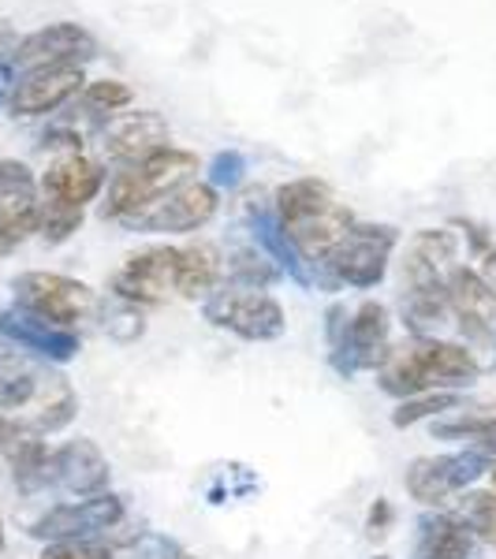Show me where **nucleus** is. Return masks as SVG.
I'll list each match as a JSON object with an SVG mask.
<instances>
[{"label": "nucleus", "mask_w": 496, "mask_h": 559, "mask_svg": "<svg viewBox=\"0 0 496 559\" xmlns=\"http://www.w3.org/2000/svg\"><path fill=\"white\" fill-rule=\"evenodd\" d=\"M467 395L463 392H422L411 395V400H400V407L392 411V426L395 429H411L418 421H437L440 414L463 407Z\"/></svg>", "instance_id": "nucleus-26"}, {"label": "nucleus", "mask_w": 496, "mask_h": 559, "mask_svg": "<svg viewBox=\"0 0 496 559\" xmlns=\"http://www.w3.org/2000/svg\"><path fill=\"white\" fill-rule=\"evenodd\" d=\"M198 153L179 150V146H165L150 157L134 160V165H123L120 173H113L108 179V191L102 202V221L113 224H128L131 216H139L142 210H150L157 198L179 191L184 183H194L198 179Z\"/></svg>", "instance_id": "nucleus-4"}, {"label": "nucleus", "mask_w": 496, "mask_h": 559, "mask_svg": "<svg viewBox=\"0 0 496 559\" xmlns=\"http://www.w3.org/2000/svg\"><path fill=\"white\" fill-rule=\"evenodd\" d=\"M4 548H8V537H4V522H0V556H4Z\"/></svg>", "instance_id": "nucleus-35"}, {"label": "nucleus", "mask_w": 496, "mask_h": 559, "mask_svg": "<svg viewBox=\"0 0 496 559\" xmlns=\"http://www.w3.org/2000/svg\"><path fill=\"white\" fill-rule=\"evenodd\" d=\"M448 313L459 324L463 340L474 350L493 347L496 340V295L489 292V284L482 280V273L471 265H456L445 287Z\"/></svg>", "instance_id": "nucleus-15"}, {"label": "nucleus", "mask_w": 496, "mask_h": 559, "mask_svg": "<svg viewBox=\"0 0 496 559\" xmlns=\"http://www.w3.org/2000/svg\"><path fill=\"white\" fill-rule=\"evenodd\" d=\"M49 477L57 489H64L71 496H97L108 492V477H113V466L102 448L86 437H75L68 444H60L57 452L49 455Z\"/></svg>", "instance_id": "nucleus-20"}, {"label": "nucleus", "mask_w": 496, "mask_h": 559, "mask_svg": "<svg viewBox=\"0 0 496 559\" xmlns=\"http://www.w3.org/2000/svg\"><path fill=\"white\" fill-rule=\"evenodd\" d=\"M273 198H276L273 213H276V221H281L287 242L295 247V254L314 269L329 265L332 250L344 242L351 224H355V213L340 202L336 191H332L324 179H314V176H303V179H292V183L276 187Z\"/></svg>", "instance_id": "nucleus-3"}, {"label": "nucleus", "mask_w": 496, "mask_h": 559, "mask_svg": "<svg viewBox=\"0 0 496 559\" xmlns=\"http://www.w3.org/2000/svg\"><path fill=\"white\" fill-rule=\"evenodd\" d=\"M489 466L493 455H485L482 448H463V452L448 455H422L403 474V489L422 508H440V503L456 500L459 492L471 489L482 474H489Z\"/></svg>", "instance_id": "nucleus-9"}, {"label": "nucleus", "mask_w": 496, "mask_h": 559, "mask_svg": "<svg viewBox=\"0 0 496 559\" xmlns=\"http://www.w3.org/2000/svg\"><path fill=\"white\" fill-rule=\"evenodd\" d=\"M0 340H8V344L26 350V355H38L52 366L71 362L79 355V347H83L79 332L45 324L20 310V306H0Z\"/></svg>", "instance_id": "nucleus-19"}, {"label": "nucleus", "mask_w": 496, "mask_h": 559, "mask_svg": "<svg viewBox=\"0 0 496 559\" xmlns=\"http://www.w3.org/2000/svg\"><path fill=\"white\" fill-rule=\"evenodd\" d=\"M38 559H116V545L105 537H71L49 540Z\"/></svg>", "instance_id": "nucleus-28"}, {"label": "nucleus", "mask_w": 496, "mask_h": 559, "mask_svg": "<svg viewBox=\"0 0 496 559\" xmlns=\"http://www.w3.org/2000/svg\"><path fill=\"white\" fill-rule=\"evenodd\" d=\"M392 347V313L385 302L366 299L351 310L344 336L336 340V347H329V362L340 377H355L366 369H381Z\"/></svg>", "instance_id": "nucleus-10"}, {"label": "nucleus", "mask_w": 496, "mask_h": 559, "mask_svg": "<svg viewBox=\"0 0 496 559\" xmlns=\"http://www.w3.org/2000/svg\"><path fill=\"white\" fill-rule=\"evenodd\" d=\"M176 254L179 247H168V242L131 254L113 276L116 302H131L142 310V306H161L176 299Z\"/></svg>", "instance_id": "nucleus-13"}, {"label": "nucleus", "mask_w": 496, "mask_h": 559, "mask_svg": "<svg viewBox=\"0 0 496 559\" xmlns=\"http://www.w3.org/2000/svg\"><path fill=\"white\" fill-rule=\"evenodd\" d=\"M4 41H12V31H8V26L0 23V49H4Z\"/></svg>", "instance_id": "nucleus-34"}, {"label": "nucleus", "mask_w": 496, "mask_h": 559, "mask_svg": "<svg viewBox=\"0 0 496 559\" xmlns=\"http://www.w3.org/2000/svg\"><path fill=\"white\" fill-rule=\"evenodd\" d=\"M489 350H493V358H496V340H493V347H489Z\"/></svg>", "instance_id": "nucleus-37"}, {"label": "nucleus", "mask_w": 496, "mask_h": 559, "mask_svg": "<svg viewBox=\"0 0 496 559\" xmlns=\"http://www.w3.org/2000/svg\"><path fill=\"white\" fill-rule=\"evenodd\" d=\"M400 247V228L392 224H374V221H355L329 258V276L336 284H347L355 292H369L377 287L392 269V254Z\"/></svg>", "instance_id": "nucleus-7"}, {"label": "nucleus", "mask_w": 496, "mask_h": 559, "mask_svg": "<svg viewBox=\"0 0 496 559\" xmlns=\"http://www.w3.org/2000/svg\"><path fill=\"white\" fill-rule=\"evenodd\" d=\"M395 526V508H392V500H377L374 508H369V515H366V530H369V537H385L389 530Z\"/></svg>", "instance_id": "nucleus-31"}, {"label": "nucleus", "mask_w": 496, "mask_h": 559, "mask_svg": "<svg viewBox=\"0 0 496 559\" xmlns=\"http://www.w3.org/2000/svg\"><path fill=\"white\" fill-rule=\"evenodd\" d=\"M202 313L213 329L232 332V336L247 340V344H273L287 332L284 306L269 292H258V287L221 284L202 302Z\"/></svg>", "instance_id": "nucleus-6"}, {"label": "nucleus", "mask_w": 496, "mask_h": 559, "mask_svg": "<svg viewBox=\"0 0 496 559\" xmlns=\"http://www.w3.org/2000/svg\"><path fill=\"white\" fill-rule=\"evenodd\" d=\"M221 210V191L202 179L184 183L179 191L157 198L150 210L131 216L123 228L128 231H146V236H191V231L205 228Z\"/></svg>", "instance_id": "nucleus-11"}, {"label": "nucleus", "mask_w": 496, "mask_h": 559, "mask_svg": "<svg viewBox=\"0 0 496 559\" xmlns=\"http://www.w3.org/2000/svg\"><path fill=\"white\" fill-rule=\"evenodd\" d=\"M477 273H482V280L489 284V292L496 295V242L482 254V269H477Z\"/></svg>", "instance_id": "nucleus-33"}, {"label": "nucleus", "mask_w": 496, "mask_h": 559, "mask_svg": "<svg viewBox=\"0 0 496 559\" xmlns=\"http://www.w3.org/2000/svg\"><path fill=\"white\" fill-rule=\"evenodd\" d=\"M400 299H445L452 269L459 265V236L452 228H422L400 254Z\"/></svg>", "instance_id": "nucleus-8"}, {"label": "nucleus", "mask_w": 496, "mask_h": 559, "mask_svg": "<svg viewBox=\"0 0 496 559\" xmlns=\"http://www.w3.org/2000/svg\"><path fill=\"white\" fill-rule=\"evenodd\" d=\"M243 176H247V157L239 150H221L210 160V187L216 191H236Z\"/></svg>", "instance_id": "nucleus-29"}, {"label": "nucleus", "mask_w": 496, "mask_h": 559, "mask_svg": "<svg viewBox=\"0 0 496 559\" xmlns=\"http://www.w3.org/2000/svg\"><path fill=\"white\" fill-rule=\"evenodd\" d=\"M452 515L463 522V526L471 530L477 540H485V545L496 548V492L493 489L489 492H485V489L459 492Z\"/></svg>", "instance_id": "nucleus-24"}, {"label": "nucleus", "mask_w": 496, "mask_h": 559, "mask_svg": "<svg viewBox=\"0 0 496 559\" xmlns=\"http://www.w3.org/2000/svg\"><path fill=\"white\" fill-rule=\"evenodd\" d=\"M477 537L452 511H426L414 522L411 559H474Z\"/></svg>", "instance_id": "nucleus-21"}, {"label": "nucleus", "mask_w": 496, "mask_h": 559, "mask_svg": "<svg viewBox=\"0 0 496 559\" xmlns=\"http://www.w3.org/2000/svg\"><path fill=\"white\" fill-rule=\"evenodd\" d=\"M86 90L83 68L60 64V68H34L23 71V79L15 83L12 97H8V112L12 116H49L57 108H64L71 97H79Z\"/></svg>", "instance_id": "nucleus-17"}, {"label": "nucleus", "mask_w": 496, "mask_h": 559, "mask_svg": "<svg viewBox=\"0 0 496 559\" xmlns=\"http://www.w3.org/2000/svg\"><path fill=\"white\" fill-rule=\"evenodd\" d=\"M489 481H493V492H496V459H493V466H489Z\"/></svg>", "instance_id": "nucleus-36"}, {"label": "nucleus", "mask_w": 496, "mask_h": 559, "mask_svg": "<svg viewBox=\"0 0 496 559\" xmlns=\"http://www.w3.org/2000/svg\"><path fill=\"white\" fill-rule=\"evenodd\" d=\"M108 332H113L116 340H123V344H131V340H139L142 332H146V321H142V310L131 302H116V313L113 321L105 324Z\"/></svg>", "instance_id": "nucleus-30"}, {"label": "nucleus", "mask_w": 496, "mask_h": 559, "mask_svg": "<svg viewBox=\"0 0 496 559\" xmlns=\"http://www.w3.org/2000/svg\"><path fill=\"white\" fill-rule=\"evenodd\" d=\"M15 83H20V75H15V64L8 57H0V105H8V97H12Z\"/></svg>", "instance_id": "nucleus-32"}, {"label": "nucleus", "mask_w": 496, "mask_h": 559, "mask_svg": "<svg viewBox=\"0 0 496 559\" xmlns=\"http://www.w3.org/2000/svg\"><path fill=\"white\" fill-rule=\"evenodd\" d=\"M108 173L102 160L86 157V153H60L38 179L42 210H68L86 213V205L105 191Z\"/></svg>", "instance_id": "nucleus-14"}, {"label": "nucleus", "mask_w": 496, "mask_h": 559, "mask_svg": "<svg viewBox=\"0 0 496 559\" xmlns=\"http://www.w3.org/2000/svg\"><path fill=\"white\" fill-rule=\"evenodd\" d=\"M173 146V128L161 112L142 108V112H120L102 128V150L116 165H134L150 153Z\"/></svg>", "instance_id": "nucleus-18"}, {"label": "nucleus", "mask_w": 496, "mask_h": 559, "mask_svg": "<svg viewBox=\"0 0 496 559\" xmlns=\"http://www.w3.org/2000/svg\"><path fill=\"white\" fill-rule=\"evenodd\" d=\"M374 559H389V556H374Z\"/></svg>", "instance_id": "nucleus-38"}, {"label": "nucleus", "mask_w": 496, "mask_h": 559, "mask_svg": "<svg viewBox=\"0 0 496 559\" xmlns=\"http://www.w3.org/2000/svg\"><path fill=\"white\" fill-rule=\"evenodd\" d=\"M224 280V258L213 242H187L176 254V299H210Z\"/></svg>", "instance_id": "nucleus-22"}, {"label": "nucleus", "mask_w": 496, "mask_h": 559, "mask_svg": "<svg viewBox=\"0 0 496 559\" xmlns=\"http://www.w3.org/2000/svg\"><path fill=\"white\" fill-rule=\"evenodd\" d=\"M79 395L64 373L20 347L0 350V421L26 437H49L75 421Z\"/></svg>", "instance_id": "nucleus-1"}, {"label": "nucleus", "mask_w": 496, "mask_h": 559, "mask_svg": "<svg viewBox=\"0 0 496 559\" xmlns=\"http://www.w3.org/2000/svg\"><path fill=\"white\" fill-rule=\"evenodd\" d=\"M12 292H15L12 306H20V310H26L31 318H38L45 324H57V329L79 332V324L97 313L94 287L75 276H64V273H42V269H31V273L15 276Z\"/></svg>", "instance_id": "nucleus-5"}, {"label": "nucleus", "mask_w": 496, "mask_h": 559, "mask_svg": "<svg viewBox=\"0 0 496 559\" xmlns=\"http://www.w3.org/2000/svg\"><path fill=\"white\" fill-rule=\"evenodd\" d=\"M128 519V503L116 492H97L83 496V500L57 503L42 519H34L31 537L38 540H71V537H105L108 530H116Z\"/></svg>", "instance_id": "nucleus-12"}, {"label": "nucleus", "mask_w": 496, "mask_h": 559, "mask_svg": "<svg viewBox=\"0 0 496 559\" xmlns=\"http://www.w3.org/2000/svg\"><path fill=\"white\" fill-rule=\"evenodd\" d=\"M482 377V358L471 344L440 336H411L389 347V358L377 369L381 392L411 400L422 392H463Z\"/></svg>", "instance_id": "nucleus-2"}, {"label": "nucleus", "mask_w": 496, "mask_h": 559, "mask_svg": "<svg viewBox=\"0 0 496 559\" xmlns=\"http://www.w3.org/2000/svg\"><path fill=\"white\" fill-rule=\"evenodd\" d=\"M496 432V400L489 403H463V407L440 414L433 421L437 440H471V448H482Z\"/></svg>", "instance_id": "nucleus-23"}, {"label": "nucleus", "mask_w": 496, "mask_h": 559, "mask_svg": "<svg viewBox=\"0 0 496 559\" xmlns=\"http://www.w3.org/2000/svg\"><path fill=\"white\" fill-rule=\"evenodd\" d=\"M224 276H228V284H236V287H258V292H265L269 284L281 280V269L273 265V258H269L265 250L243 247L224 261Z\"/></svg>", "instance_id": "nucleus-25"}, {"label": "nucleus", "mask_w": 496, "mask_h": 559, "mask_svg": "<svg viewBox=\"0 0 496 559\" xmlns=\"http://www.w3.org/2000/svg\"><path fill=\"white\" fill-rule=\"evenodd\" d=\"M134 102V90L128 83H120V79H97V83H86L83 90V105L90 112L97 116H120V108H128Z\"/></svg>", "instance_id": "nucleus-27"}, {"label": "nucleus", "mask_w": 496, "mask_h": 559, "mask_svg": "<svg viewBox=\"0 0 496 559\" xmlns=\"http://www.w3.org/2000/svg\"><path fill=\"white\" fill-rule=\"evenodd\" d=\"M97 57V38L79 23H49L42 31L26 34V38L12 49V64L15 71H34V68H60V64H75L83 68L86 60Z\"/></svg>", "instance_id": "nucleus-16"}]
</instances>
